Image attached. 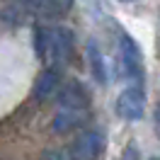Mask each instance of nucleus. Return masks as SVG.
<instances>
[{
    "label": "nucleus",
    "mask_w": 160,
    "mask_h": 160,
    "mask_svg": "<svg viewBox=\"0 0 160 160\" xmlns=\"http://www.w3.org/2000/svg\"><path fill=\"white\" fill-rule=\"evenodd\" d=\"M8 2H10V0H0V5H8Z\"/></svg>",
    "instance_id": "9b49d317"
},
{
    "label": "nucleus",
    "mask_w": 160,
    "mask_h": 160,
    "mask_svg": "<svg viewBox=\"0 0 160 160\" xmlns=\"http://www.w3.org/2000/svg\"><path fill=\"white\" fill-rule=\"evenodd\" d=\"M44 160H75V158L70 153H66V150H46Z\"/></svg>",
    "instance_id": "1a4fd4ad"
},
{
    "label": "nucleus",
    "mask_w": 160,
    "mask_h": 160,
    "mask_svg": "<svg viewBox=\"0 0 160 160\" xmlns=\"http://www.w3.org/2000/svg\"><path fill=\"white\" fill-rule=\"evenodd\" d=\"M117 114L126 121H138L143 119V112H146V92L141 85H129L119 92L117 97Z\"/></svg>",
    "instance_id": "20e7f679"
},
{
    "label": "nucleus",
    "mask_w": 160,
    "mask_h": 160,
    "mask_svg": "<svg viewBox=\"0 0 160 160\" xmlns=\"http://www.w3.org/2000/svg\"><path fill=\"white\" fill-rule=\"evenodd\" d=\"M34 100L37 102H49L53 95H61V75H58V68H46L41 73L37 82H34Z\"/></svg>",
    "instance_id": "423d86ee"
},
{
    "label": "nucleus",
    "mask_w": 160,
    "mask_h": 160,
    "mask_svg": "<svg viewBox=\"0 0 160 160\" xmlns=\"http://www.w3.org/2000/svg\"><path fill=\"white\" fill-rule=\"evenodd\" d=\"M119 63H121L124 75L129 80H133V85H141V80H143V56H141L138 44L126 32L119 34Z\"/></svg>",
    "instance_id": "7ed1b4c3"
},
{
    "label": "nucleus",
    "mask_w": 160,
    "mask_h": 160,
    "mask_svg": "<svg viewBox=\"0 0 160 160\" xmlns=\"http://www.w3.org/2000/svg\"><path fill=\"white\" fill-rule=\"evenodd\" d=\"M88 58H90V66H92V75L100 80V82H107V70H104V61H102V51L97 49L95 41H88Z\"/></svg>",
    "instance_id": "6e6552de"
},
{
    "label": "nucleus",
    "mask_w": 160,
    "mask_h": 160,
    "mask_svg": "<svg viewBox=\"0 0 160 160\" xmlns=\"http://www.w3.org/2000/svg\"><path fill=\"white\" fill-rule=\"evenodd\" d=\"M155 131H158V136H160V102L155 104Z\"/></svg>",
    "instance_id": "9d476101"
},
{
    "label": "nucleus",
    "mask_w": 160,
    "mask_h": 160,
    "mask_svg": "<svg viewBox=\"0 0 160 160\" xmlns=\"http://www.w3.org/2000/svg\"><path fill=\"white\" fill-rule=\"evenodd\" d=\"M121 2H133V0H121Z\"/></svg>",
    "instance_id": "f8f14e48"
},
{
    "label": "nucleus",
    "mask_w": 160,
    "mask_h": 160,
    "mask_svg": "<svg viewBox=\"0 0 160 160\" xmlns=\"http://www.w3.org/2000/svg\"><path fill=\"white\" fill-rule=\"evenodd\" d=\"M34 46L39 56L49 68H56L58 63H66L73 53V37L63 27H44L39 24L34 29Z\"/></svg>",
    "instance_id": "f03ea898"
},
{
    "label": "nucleus",
    "mask_w": 160,
    "mask_h": 160,
    "mask_svg": "<svg viewBox=\"0 0 160 160\" xmlns=\"http://www.w3.org/2000/svg\"><path fill=\"white\" fill-rule=\"evenodd\" d=\"M22 5H27L29 10L44 12V15H61L68 8V0H20Z\"/></svg>",
    "instance_id": "0eeeda50"
},
{
    "label": "nucleus",
    "mask_w": 160,
    "mask_h": 160,
    "mask_svg": "<svg viewBox=\"0 0 160 160\" xmlns=\"http://www.w3.org/2000/svg\"><path fill=\"white\" fill-rule=\"evenodd\" d=\"M88 104H90V100H88L85 88L78 85V82H68L61 90V104H58L56 117H53V124H51L53 131L66 133V131L78 129L88 117Z\"/></svg>",
    "instance_id": "f257e3e1"
},
{
    "label": "nucleus",
    "mask_w": 160,
    "mask_h": 160,
    "mask_svg": "<svg viewBox=\"0 0 160 160\" xmlns=\"http://www.w3.org/2000/svg\"><path fill=\"white\" fill-rule=\"evenodd\" d=\"M104 150V133L97 129L80 131L73 146H70V155L75 160H97Z\"/></svg>",
    "instance_id": "39448f33"
},
{
    "label": "nucleus",
    "mask_w": 160,
    "mask_h": 160,
    "mask_svg": "<svg viewBox=\"0 0 160 160\" xmlns=\"http://www.w3.org/2000/svg\"><path fill=\"white\" fill-rule=\"evenodd\" d=\"M153 160H160V158H153Z\"/></svg>",
    "instance_id": "ddd939ff"
}]
</instances>
